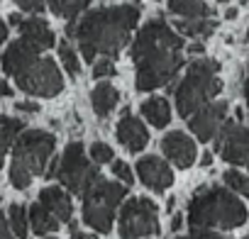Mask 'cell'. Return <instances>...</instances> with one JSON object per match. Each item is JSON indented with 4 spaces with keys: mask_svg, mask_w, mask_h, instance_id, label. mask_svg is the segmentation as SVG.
Returning a JSON list of instances; mask_svg holds the SVG:
<instances>
[{
    "mask_svg": "<svg viewBox=\"0 0 249 239\" xmlns=\"http://www.w3.org/2000/svg\"><path fill=\"white\" fill-rule=\"evenodd\" d=\"M112 156H115V152H112V147H107L105 142H95V144L90 147V159H93L98 166L112 161Z\"/></svg>",
    "mask_w": 249,
    "mask_h": 239,
    "instance_id": "4316f807",
    "label": "cell"
},
{
    "mask_svg": "<svg viewBox=\"0 0 249 239\" xmlns=\"http://www.w3.org/2000/svg\"><path fill=\"white\" fill-rule=\"evenodd\" d=\"M0 227H3V239H15V237H18L8 217H3V222H0Z\"/></svg>",
    "mask_w": 249,
    "mask_h": 239,
    "instance_id": "d6a6232c",
    "label": "cell"
},
{
    "mask_svg": "<svg viewBox=\"0 0 249 239\" xmlns=\"http://www.w3.org/2000/svg\"><path fill=\"white\" fill-rule=\"evenodd\" d=\"M20 39H22L25 44H30L32 49H37V51L52 49V47L56 44V37H54L52 27H49L42 17L22 20V25H20Z\"/></svg>",
    "mask_w": 249,
    "mask_h": 239,
    "instance_id": "9a60e30c",
    "label": "cell"
},
{
    "mask_svg": "<svg viewBox=\"0 0 249 239\" xmlns=\"http://www.w3.org/2000/svg\"><path fill=\"white\" fill-rule=\"evenodd\" d=\"M3 95H5V98H10V95H13V90H10V85H8V83L3 85Z\"/></svg>",
    "mask_w": 249,
    "mask_h": 239,
    "instance_id": "60d3db41",
    "label": "cell"
},
{
    "mask_svg": "<svg viewBox=\"0 0 249 239\" xmlns=\"http://www.w3.org/2000/svg\"><path fill=\"white\" fill-rule=\"evenodd\" d=\"M220 3H225V0H220Z\"/></svg>",
    "mask_w": 249,
    "mask_h": 239,
    "instance_id": "bcb514c9",
    "label": "cell"
},
{
    "mask_svg": "<svg viewBox=\"0 0 249 239\" xmlns=\"http://www.w3.org/2000/svg\"><path fill=\"white\" fill-rule=\"evenodd\" d=\"M176 239H196V237H176Z\"/></svg>",
    "mask_w": 249,
    "mask_h": 239,
    "instance_id": "b9f144b4",
    "label": "cell"
},
{
    "mask_svg": "<svg viewBox=\"0 0 249 239\" xmlns=\"http://www.w3.org/2000/svg\"><path fill=\"white\" fill-rule=\"evenodd\" d=\"M47 239H56V237H47Z\"/></svg>",
    "mask_w": 249,
    "mask_h": 239,
    "instance_id": "ee69618b",
    "label": "cell"
},
{
    "mask_svg": "<svg viewBox=\"0 0 249 239\" xmlns=\"http://www.w3.org/2000/svg\"><path fill=\"white\" fill-rule=\"evenodd\" d=\"M183 37L166 25L164 17L149 20L132 42V61L137 66L135 85L137 90H157L176 78L183 61Z\"/></svg>",
    "mask_w": 249,
    "mask_h": 239,
    "instance_id": "6da1fadb",
    "label": "cell"
},
{
    "mask_svg": "<svg viewBox=\"0 0 249 239\" xmlns=\"http://www.w3.org/2000/svg\"><path fill=\"white\" fill-rule=\"evenodd\" d=\"M191 229H193L191 237H196V239H222L215 229H205V227H191Z\"/></svg>",
    "mask_w": 249,
    "mask_h": 239,
    "instance_id": "4dcf8cb0",
    "label": "cell"
},
{
    "mask_svg": "<svg viewBox=\"0 0 249 239\" xmlns=\"http://www.w3.org/2000/svg\"><path fill=\"white\" fill-rule=\"evenodd\" d=\"M161 149H164V154L178 166V169H188V166H193V161H196V142L188 137V135H183V132H169L164 139H161Z\"/></svg>",
    "mask_w": 249,
    "mask_h": 239,
    "instance_id": "5bb4252c",
    "label": "cell"
},
{
    "mask_svg": "<svg viewBox=\"0 0 249 239\" xmlns=\"http://www.w3.org/2000/svg\"><path fill=\"white\" fill-rule=\"evenodd\" d=\"M3 68L8 76L15 78L18 88L39 95V98H54L64 90V78L54 59L39 56L37 49L25 44L22 39L13 42L3 54Z\"/></svg>",
    "mask_w": 249,
    "mask_h": 239,
    "instance_id": "3957f363",
    "label": "cell"
},
{
    "mask_svg": "<svg viewBox=\"0 0 249 239\" xmlns=\"http://www.w3.org/2000/svg\"><path fill=\"white\" fill-rule=\"evenodd\" d=\"M210 164H213V152H205L200 156V166H210Z\"/></svg>",
    "mask_w": 249,
    "mask_h": 239,
    "instance_id": "836d02e7",
    "label": "cell"
},
{
    "mask_svg": "<svg viewBox=\"0 0 249 239\" xmlns=\"http://www.w3.org/2000/svg\"><path fill=\"white\" fill-rule=\"evenodd\" d=\"M15 110H18V112H39V102H30V100L15 102Z\"/></svg>",
    "mask_w": 249,
    "mask_h": 239,
    "instance_id": "1f68e13d",
    "label": "cell"
},
{
    "mask_svg": "<svg viewBox=\"0 0 249 239\" xmlns=\"http://www.w3.org/2000/svg\"><path fill=\"white\" fill-rule=\"evenodd\" d=\"M142 115L154 127H166L171 122V105L166 98H149L142 102Z\"/></svg>",
    "mask_w": 249,
    "mask_h": 239,
    "instance_id": "ac0fdd59",
    "label": "cell"
},
{
    "mask_svg": "<svg viewBox=\"0 0 249 239\" xmlns=\"http://www.w3.org/2000/svg\"><path fill=\"white\" fill-rule=\"evenodd\" d=\"M217 154L234 166L249 164V130L234 122H225L222 132L217 135Z\"/></svg>",
    "mask_w": 249,
    "mask_h": 239,
    "instance_id": "30bf717a",
    "label": "cell"
},
{
    "mask_svg": "<svg viewBox=\"0 0 249 239\" xmlns=\"http://www.w3.org/2000/svg\"><path fill=\"white\" fill-rule=\"evenodd\" d=\"M247 222V207L225 188H203L188 203V224L205 229H234Z\"/></svg>",
    "mask_w": 249,
    "mask_h": 239,
    "instance_id": "277c9868",
    "label": "cell"
},
{
    "mask_svg": "<svg viewBox=\"0 0 249 239\" xmlns=\"http://www.w3.org/2000/svg\"><path fill=\"white\" fill-rule=\"evenodd\" d=\"M244 239H249V234H247V237H244Z\"/></svg>",
    "mask_w": 249,
    "mask_h": 239,
    "instance_id": "f6af8a7d",
    "label": "cell"
},
{
    "mask_svg": "<svg viewBox=\"0 0 249 239\" xmlns=\"http://www.w3.org/2000/svg\"><path fill=\"white\" fill-rule=\"evenodd\" d=\"M49 178H59L71 193L76 195H86L103 176L98 173V164L93 159L86 156L83 152V144L81 142H71L64 154H61V161L56 159L54 166L47 171Z\"/></svg>",
    "mask_w": 249,
    "mask_h": 239,
    "instance_id": "52a82bcc",
    "label": "cell"
},
{
    "mask_svg": "<svg viewBox=\"0 0 249 239\" xmlns=\"http://www.w3.org/2000/svg\"><path fill=\"white\" fill-rule=\"evenodd\" d=\"M112 173H115V178L122 181L124 186L132 183V171H130V166L124 164V161H115V164H112Z\"/></svg>",
    "mask_w": 249,
    "mask_h": 239,
    "instance_id": "f1b7e54d",
    "label": "cell"
},
{
    "mask_svg": "<svg viewBox=\"0 0 249 239\" xmlns=\"http://www.w3.org/2000/svg\"><path fill=\"white\" fill-rule=\"evenodd\" d=\"M217 61L210 59H196L188 66V73L176 88V110L181 117H191L200 107H205L220 90L222 81L217 78Z\"/></svg>",
    "mask_w": 249,
    "mask_h": 239,
    "instance_id": "8992f818",
    "label": "cell"
},
{
    "mask_svg": "<svg viewBox=\"0 0 249 239\" xmlns=\"http://www.w3.org/2000/svg\"><path fill=\"white\" fill-rule=\"evenodd\" d=\"M47 5L56 17H64L71 22L90 5V0H47Z\"/></svg>",
    "mask_w": 249,
    "mask_h": 239,
    "instance_id": "7402d4cb",
    "label": "cell"
},
{
    "mask_svg": "<svg viewBox=\"0 0 249 239\" xmlns=\"http://www.w3.org/2000/svg\"><path fill=\"white\" fill-rule=\"evenodd\" d=\"M25 132V122L13 117H3V149L10 152L15 147V142L20 139V135Z\"/></svg>",
    "mask_w": 249,
    "mask_h": 239,
    "instance_id": "cb8c5ba5",
    "label": "cell"
},
{
    "mask_svg": "<svg viewBox=\"0 0 249 239\" xmlns=\"http://www.w3.org/2000/svg\"><path fill=\"white\" fill-rule=\"evenodd\" d=\"M127 195V186H120L117 181H105L100 178L83 198V222L100 232L107 234L112 229V220H115V210L122 203V198Z\"/></svg>",
    "mask_w": 249,
    "mask_h": 239,
    "instance_id": "ba28073f",
    "label": "cell"
},
{
    "mask_svg": "<svg viewBox=\"0 0 249 239\" xmlns=\"http://www.w3.org/2000/svg\"><path fill=\"white\" fill-rule=\"evenodd\" d=\"M225 17H227V20H234V17H237V10H234V8H230V10L225 13Z\"/></svg>",
    "mask_w": 249,
    "mask_h": 239,
    "instance_id": "ab89813d",
    "label": "cell"
},
{
    "mask_svg": "<svg viewBox=\"0 0 249 239\" xmlns=\"http://www.w3.org/2000/svg\"><path fill=\"white\" fill-rule=\"evenodd\" d=\"M59 59L64 64V68L69 71L71 78H76L81 73V64H78V54L73 51V47L69 42H59Z\"/></svg>",
    "mask_w": 249,
    "mask_h": 239,
    "instance_id": "d4e9b609",
    "label": "cell"
},
{
    "mask_svg": "<svg viewBox=\"0 0 249 239\" xmlns=\"http://www.w3.org/2000/svg\"><path fill=\"white\" fill-rule=\"evenodd\" d=\"M176 30L186 37H193V39H200V37H210L215 32V22L210 17H196V20H186L181 17L176 22Z\"/></svg>",
    "mask_w": 249,
    "mask_h": 239,
    "instance_id": "44dd1931",
    "label": "cell"
},
{
    "mask_svg": "<svg viewBox=\"0 0 249 239\" xmlns=\"http://www.w3.org/2000/svg\"><path fill=\"white\" fill-rule=\"evenodd\" d=\"M247 166H249V164H247Z\"/></svg>",
    "mask_w": 249,
    "mask_h": 239,
    "instance_id": "7dc6e473",
    "label": "cell"
},
{
    "mask_svg": "<svg viewBox=\"0 0 249 239\" xmlns=\"http://www.w3.org/2000/svg\"><path fill=\"white\" fill-rule=\"evenodd\" d=\"M15 3L20 5V10L35 13V15H39V13L47 8V0H15Z\"/></svg>",
    "mask_w": 249,
    "mask_h": 239,
    "instance_id": "f546056e",
    "label": "cell"
},
{
    "mask_svg": "<svg viewBox=\"0 0 249 239\" xmlns=\"http://www.w3.org/2000/svg\"><path fill=\"white\" fill-rule=\"evenodd\" d=\"M137 20H140V8L135 5L100 8L88 13L81 22L71 20L66 34L78 42L86 61H93L95 56H117L122 47L130 42Z\"/></svg>",
    "mask_w": 249,
    "mask_h": 239,
    "instance_id": "7a4b0ae2",
    "label": "cell"
},
{
    "mask_svg": "<svg viewBox=\"0 0 249 239\" xmlns=\"http://www.w3.org/2000/svg\"><path fill=\"white\" fill-rule=\"evenodd\" d=\"M225 115H227V102H208L205 107H200L198 112L191 115L188 127L200 142H210L213 137H217L222 132Z\"/></svg>",
    "mask_w": 249,
    "mask_h": 239,
    "instance_id": "8fae6325",
    "label": "cell"
},
{
    "mask_svg": "<svg viewBox=\"0 0 249 239\" xmlns=\"http://www.w3.org/2000/svg\"><path fill=\"white\" fill-rule=\"evenodd\" d=\"M137 176L154 193H164L174 183V173H171L169 164L157 159V156H142L137 161Z\"/></svg>",
    "mask_w": 249,
    "mask_h": 239,
    "instance_id": "7c38bea8",
    "label": "cell"
},
{
    "mask_svg": "<svg viewBox=\"0 0 249 239\" xmlns=\"http://www.w3.org/2000/svg\"><path fill=\"white\" fill-rule=\"evenodd\" d=\"M115 135H117V142H122V147L127 149V152H132V154L142 152V149L147 147V142H149V132H147V127L140 122L137 117L130 115V110H124V112H122Z\"/></svg>",
    "mask_w": 249,
    "mask_h": 239,
    "instance_id": "4fadbf2b",
    "label": "cell"
},
{
    "mask_svg": "<svg viewBox=\"0 0 249 239\" xmlns=\"http://www.w3.org/2000/svg\"><path fill=\"white\" fill-rule=\"evenodd\" d=\"M222 178H225L227 188H232L234 193H239V195H244V198L249 200V178H247V176H242L239 171L230 169V171L222 173Z\"/></svg>",
    "mask_w": 249,
    "mask_h": 239,
    "instance_id": "484cf974",
    "label": "cell"
},
{
    "mask_svg": "<svg viewBox=\"0 0 249 239\" xmlns=\"http://www.w3.org/2000/svg\"><path fill=\"white\" fill-rule=\"evenodd\" d=\"M71 239H93V237H90V234H81V232H73V234H71Z\"/></svg>",
    "mask_w": 249,
    "mask_h": 239,
    "instance_id": "f35d334b",
    "label": "cell"
},
{
    "mask_svg": "<svg viewBox=\"0 0 249 239\" xmlns=\"http://www.w3.org/2000/svg\"><path fill=\"white\" fill-rule=\"evenodd\" d=\"M117 102H120V93L110 83H98L90 90V105H93V112L98 117H107L117 107Z\"/></svg>",
    "mask_w": 249,
    "mask_h": 239,
    "instance_id": "e0dca14e",
    "label": "cell"
},
{
    "mask_svg": "<svg viewBox=\"0 0 249 239\" xmlns=\"http://www.w3.org/2000/svg\"><path fill=\"white\" fill-rule=\"evenodd\" d=\"M8 220H10L18 239H27V232H30V210L22 203H13L8 207Z\"/></svg>",
    "mask_w": 249,
    "mask_h": 239,
    "instance_id": "603a6c76",
    "label": "cell"
},
{
    "mask_svg": "<svg viewBox=\"0 0 249 239\" xmlns=\"http://www.w3.org/2000/svg\"><path fill=\"white\" fill-rule=\"evenodd\" d=\"M117 73V68H115V64L110 61V59H100L95 66H93V78L98 81V78H112Z\"/></svg>",
    "mask_w": 249,
    "mask_h": 239,
    "instance_id": "83f0119b",
    "label": "cell"
},
{
    "mask_svg": "<svg viewBox=\"0 0 249 239\" xmlns=\"http://www.w3.org/2000/svg\"><path fill=\"white\" fill-rule=\"evenodd\" d=\"M169 10L178 17L186 20H196V17H210V8L203 0H169Z\"/></svg>",
    "mask_w": 249,
    "mask_h": 239,
    "instance_id": "ffe728a7",
    "label": "cell"
},
{
    "mask_svg": "<svg viewBox=\"0 0 249 239\" xmlns=\"http://www.w3.org/2000/svg\"><path fill=\"white\" fill-rule=\"evenodd\" d=\"M181 224H183V220H181V217H178V215H176V217H174V220H171V229H174V232H176V229H181Z\"/></svg>",
    "mask_w": 249,
    "mask_h": 239,
    "instance_id": "d590c367",
    "label": "cell"
},
{
    "mask_svg": "<svg viewBox=\"0 0 249 239\" xmlns=\"http://www.w3.org/2000/svg\"><path fill=\"white\" fill-rule=\"evenodd\" d=\"M8 22H10V25H18V27H20V25H22V17H20V13H13V15L8 17Z\"/></svg>",
    "mask_w": 249,
    "mask_h": 239,
    "instance_id": "e575fe53",
    "label": "cell"
},
{
    "mask_svg": "<svg viewBox=\"0 0 249 239\" xmlns=\"http://www.w3.org/2000/svg\"><path fill=\"white\" fill-rule=\"evenodd\" d=\"M56 149V139L52 132L44 130H25L13 147V164H10V181L18 190L30 188L37 173L47 171V164Z\"/></svg>",
    "mask_w": 249,
    "mask_h": 239,
    "instance_id": "5b68a950",
    "label": "cell"
},
{
    "mask_svg": "<svg viewBox=\"0 0 249 239\" xmlns=\"http://www.w3.org/2000/svg\"><path fill=\"white\" fill-rule=\"evenodd\" d=\"M56 220H61V222H66V220H71V215H73V205H71V198H69V193L64 190V188H59V186H49V188H44L42 193H39V198H37Z\"/></svg>",
    "mask_w": 249,
    "mask_h": 239,
    "instance_id": "2e32d148",
    "label": "cell"
},
{
    "mask_svg": "<svg viewBox=\"0 0 249 239\" xmlns=\"http://www.w3.org/2000/svg\"><path fill=\"white\" fill-rule=\"evenodd\" d=\"M244 98H247V107H249V71H247V78H244Z\"/></svg>",
    "mask_w": 249,
    "mask_h": 239,
    "instance_id": "8d00e7d4",
    "label": "cell"
},
{
    "mask_svg": "<svg viewBox=\"0 0 249 239\" xmlns=\"http://www.w3.org/2000/svg\"><path fill=\"white\" fill-rule=\"evenodd\" d=\"M247 39H249V30H247Z\"/></svg>",
    "mask_w": 249,
    "mask_h": 239,
    "instance_id": "7bdbcfd3",
    "label": "cell"
},
{
    "mask_svg": "<svg viewBox=\"0 0 249 239\" xmlns=\"http://www.w3.org/2000/svg\"><path fill=\"white\" fill-rule=\"evenodd\" d=\"M59 222L61 220H56L42 203H35L32 207H30V224H32V232L39 237V234H52V232H56L59 229Z\"/></svg>",
    "mask_w": 249,
    "mask_h": 239,
    "instance_id": "d6986e66",
    "label": "cell"
},
{
    "mask_svg": "<svg viewBox=\"0 0 249 239\" xmlns=\"http://www.w3.org/2000/svg\"><path fill=\"white\" fill-rule=\"evenodd\" d=\"M188 51H191V54H200V51H203V44H191Z\"/></svg>",
    "mask_w": 249,
    "mask_h": 239,
    "instance_id": "74e56055",
    "label": "cell"
},
{
    "mask_svg": "<svg viewBox=\"0 0 249 239\" xmlns=\"http://www.w3.org/2000/svg\"><path fill=\"white\" fill-rule=\"evenodd\" d=\"M159 234V220H157V205L154 200L140 195L122 205L120 212V237L122 239H140Z\"/></svg>",
    "mask_w": 249,
    "mask_h": 239,
    "instance_id": "9c48e42d",
    "label": "cell"
}]
</instances>
